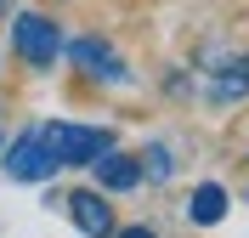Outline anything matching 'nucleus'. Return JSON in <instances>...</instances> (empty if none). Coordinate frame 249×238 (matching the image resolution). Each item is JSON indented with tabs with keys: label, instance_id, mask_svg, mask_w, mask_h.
<instances>
[{
	"label": "nucleus",
	"instance_id": "1a4fd4ad",
	"mask_svg": "<svg viewBox=\"0 0 249 238\" xmlns=\"http://www.w3.org/2000/svg\"><path fill=\"white\" fill-rule=\"evenodd\" d=\"M113 238H159L153 227H113Z\"/></svg>",
	"mask_w": 249,
	"mask_h": 238
},
{
	"label": "nucleus",
	"instance_id": "7ed1b4c3",
	"mask_svg": "<svg viewBox=\"0 0 249 238\" xmlns=\"http://www.w3.org/2000/svg\"><path fill=\"white\" fill-rule=\"evenodd\" d=\"M0 165H6V176H12V182H51V176H57V159H51L40 125L23 130L12 147H0Z\"/></svg>",
	"mask_w": 249,
	"mask_h": 238
},
{
	"label": "nucleus",
	"instance_id": "423d86ee",
	"mask_svg": "<svg viewBox=\"0 0 249 238\" xmlns=\"http://www.w3.org/2000/svg\"><path fill=\"white\" fill-rule=\"evenodd\" d=\"M91 176H96V187H102V193H130V187L142 182V165H136L130 153H113V147H108V153L91 159Z\"/></svg>",
	"mask_w": 249,
	"mask_h": 238
},
{
	"label": "nucleus",
	"instance_id": "39448f33",
	"mask_svg": "<svg viewBox=\"0 0 249 238\" xmlns=\"http://www.w3.org/2000/svg\"><path fill=\"white\" fill-rule=\"evenodd\" d=\"M68 199V216H74V227L85 238H113V204L102 199V187H74V193H62Z\"/></svg>",
	"mask_w": 249,
	"mask_h": 238
},
{
	"label": "nucleus",
	"instance_id": "6e6552de",
	"mask_svg": "<svg viewBox=\"0 0 249 238\" xmlns=\"http://www.w3.org/2000/svg\"><path fill=\"white\" fill-rule=\"evenodd\" d=\"M136 165H142L147 182H170V170H176V159H170V147H164V142H153V147H147V159H136Z\"/></svg>",
	"mask_w": 249,
	"mask_h": 238
},
{
	"label": "nucleus",
	"instance_id": "f257e3e1",
	"mask_svg": "<svg viewBox=\"0 0 249 238\" xmlns=\"http://www.w3.org/2000/svg\"><path fill=\"white\" fill-rule=\"evenodd\" d=\"M40 136H46V147H51L57 165H91L96 153L113 147L108 125H68V119H51V125H40Z\"/></svg>",
	"mask_w": 249,
	"mask_h": 238
},
{
	"label": "nucleus",
	"instance_id": "20e7f679",
	"mask_svg": "<svg viewBox=\"0 0 249 238\" xmlns=\"http://www.w3.org/2000/svg\"><path fill=\"white\" fill-rule=\"evenodd\" d=\"M62 51H68V63H74L85 79H102V85H124V79H130L124 57L102 40V34H79L74 46H62Z\"/></svg>",
	"mask_w": 249,
	"mask_h": 238
},
{
	"label": "nucleus",
	"instance_id": "0eeeda50",
	"mask_svg": "<svg viewBox=\"0 0 249 238\" xmlns=\"http://www.w3.org/2000/svg\"><path fill=\"white\" fill-rule=\"evenodd\" d=\"M187 221H193V227H221V221H227V187H221V182L193 187V199H187Z\"/></svg>",
	"mask_w": 249,
	"mask_h": 238
},
{
	"label": "nucleus",
	"instance_id": "9d476101",
	"mask_svg": "<svg viewBox=\"0 0 249 238\" xmlns=\"http://www.w3.org/2000/svg\"><path fill=\"white\" fill-rule=\"evenodd\" d=\"M238 68H244V79H249V57H244V63H238Z\"/></svg>",
	"mask_w": 249,
	"mask_h": 238
},
{
	"label": "nucleus",
	"instance_id": "9b49d317",
	"mask_svg": "<svg viewBox=\"0 0 249 238\" xmlns=\"http://www.w3.org/2000/svg\"><path fill=\"white\" fill-rule=\"evenodd\" d=\"M0 147H6V136H0Z\"/></svg>",
	"mask_w": 249,
	"mask_h": 238
},
{
	"label": "nucleus",
	"instance_id": "f03ea898",
	"mask_svg": "<svg viewBox=\"0 0 249 238\" xmlns=\"http://www.w3.org/2000/svg\"><path fill=\"white\" fill-rule=\"evenodd\" d=\"M12 51H17L29 68H51V63H57V51H62L57 17H46V12H17V17H12Z\"/></svg>",
	"mask_w": 249,
	"mask_h": 238
}]
</instances>
